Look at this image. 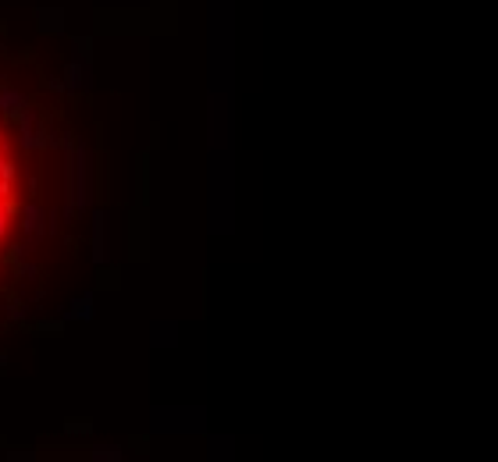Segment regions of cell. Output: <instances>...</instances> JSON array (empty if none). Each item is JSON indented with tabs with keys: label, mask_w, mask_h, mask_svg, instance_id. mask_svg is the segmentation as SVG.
Wrapping results in <instances>:
<instances>
[{
	"label": "cell",
	"mask_w": 498,
	"mask_h": 462,
	"mask_svg": "<svg viewBox=\"0 0 498 462\" xmlns=\"http://www.w3.org/2000/svg\"><path fill=\"white\" fill-rule=\"evenodd\" d=\"M61 150H65V210H61V220H75L79 213L93 210L96 153L86 143H75L72 136H61Z\"/></svg>",
	"instance_id": "6da1fadb"
},
{
	"label": "cell",
	"mask_w": 498,
	"mask_h": 462,
	"mask_svg": "<svg viewBox=\"0 0 498 462\" xmlns=\"http://www.w3.org/2000/svg\"><path fill=\"white\" fill-rule=\"evenodd\" d=\"M89 256L96 267L110 263V217L103 206L89 210Z\"/></svg>",
	"instance_id": "7a4b0ae2"
},
{
	"label": "cell",
	"mask_w": 498,
	"mask_h": 462,
	"mask_svg": "<svg viewBox=\"0 0 498 462\" xmlns=\"http://www.w3.org/2000/svg\"><path fill=\"white\" fill-rule=\"evenodd\" d=\"M15 125H18V143H22V150H29V153L46 150V146H43L46 128H39V110H36V107H25V110L18 114Z\"/></svg>",
	"instance_id": "3957f363"
},
{
	"label": "cell",
	"mask_w": 498,
	"mask_h": 462,
	"mask_svg": "<svg viewBox=\"0 0 498 462\" xmlns=\"http://www.w3.org/2000/svg\"><path fill=\"white\" fill-rule=\"evenodd\" d=\"M22 231H25L29 253L46 239V210H43L39 203H25V210H22Z\"/></svg>",
	"instance_id": "277c9868"
},
{
	"label": "cell",
	"mask_w": 498,
	"mask_h": 462,
	"mask_svg": "<svg viewBox=\"0 0 498 462\" xmlns=\"http://www.w3.org/2000/svg\"><path fill=\"white\" fill-rule=\"evenodd\" d=\"M93 86V61H79L72 57L68 68H65V89L68 93H86Z\"/></svg>",
	"instance_id": "5b68a950"
},
{
	"label": "cell",
	"mask_w": 498,
	"mask_h": 462,
	"mask_svg": "<svg viewBox=\"0 0 498 462\" xmlns=\"http://www.w3.org/2000/svg\"><path fill=\"white\" fill-rule=\"evenodd\" d=\"M29 107V96L22 93V89H15V86H0V114H4L8 121H18V114Z\"/></svg>",
	"instance_id": "8992f818"
},
{
	"label": "cell",
	"mask_w": 498,
	"mask_h": 462,
	"mask_svg": "<svg viewBox=\"0 0 498 462\" xmlns=\"http://www.w3.org/2000/svg\"><path fill=\"white\" fill-rule=\"evenodd\" d=\"M32 18H36V29H39L43 36L65 32V11H61V8H36Z\"/></svg>",
	"instance_id": "52a82bcc"
},
{
	"label": "cell",
	"mask_w": 498,
	"mask_h": 462,
	"mask_svg": "<svg viewBox=\"0 0 498 462\" xmlns=\"http://www.w3.org/2000/svg\"><path fill=\"white\" fill-rule=\"evenodd\" d=\"M178 341V324L175 320H153L150 324V345H175Z\"/></svg>",
	"instance_id": "ba28073f"
},
{
	"label": "cell",
	"mask_w": 498,
	"mask_h": 462,
	"mask_svg": "<svg viewBox=\"0 0 498 462\" xmlns=\"http://www.w3.org/2000/svg\"><path fill=\"white\" fill-rule=\"evenodd\" d=\"M93 317H96V299H93V292H86V296H79V299L68 303L65 320H93Z\"/></svg>",
	"instance_id": "9c48e42d"
},
{
	"label": "cell",
	"mask_w": 498,
	"mask_h": 462,
	"mask_svg": "<svg viewBox=\"0 0 498 462\" xmlns=\"http://www.w3.org/2000/svg\"><path fill=\"white\" fill-rule=\"evenodd\" d=\"M89 458L93 462H118L122 458V448L118 444H93L89 448Z\"/></svg>",
	"instance_id": "30bf717a"
},
{
	"label": "cell",
	"mask_w": 498,
	"mask_h": 462,
	"mask_svg": "<svg viewBox=\"0 0 498 462\" xmlns=\"http://www.w3.org/2000/svg\"><path fill=\"white\" fill-rule=\"evenodd\" d=\"M72 57H79V61H93V39L89 36H75L72 39Z\"/></svg>",
	"instance_id": "8fae6325"
},
{
	"label": "cell",
	"mask_w": 498,
	"mask_h": 462,
	"mask_svg": "<svg viewBox=\"0 0 498 462\" xmlns=\"http://www.w3.org/2000/svg\"><path fill=\"white\" fill-rule=\"evenodd\" d=\"M15 210H18V206H15L11 199H0V242H4V235H8V220L15 217Z\"/></svg>",
	"instance_id": "7c38bea8"
},
{
	"label": "cell",
	"mask_w": 498,
	"mask_h": 462,
	"mask_svg": "<svg viewBox=\"0 0 498 462\" xmlns=\"http://www.w3.org/2000/svg\"><path fill=\"white\" fill-rule=\"evenodd\" d=\"M4 313H8V320H15V324H22V320H25V303H22V299H8V306H4Z\"/></svg>",
	"instance_id": "4fadbf2b"
},
{
	"label": "cell",
	"mask_w": 498,
	"mask_h": 462,
	"mask_svg": "<svg viewBox=\"0 0 498 462\" xmlns=\"http://www.w3.org/2000/svg\"><path fill=\"white\" fill-rule=\"evenodd\" d=\"M210 444H214L210 455H232V437H217V441H210Z\"/></svg>",
	"instance_id": "5bb4252c"
},
{
	"label": "cell",
	"mask_w": 498,
	"mask_h": 462,
	"mask_svg": "<svg viewBox=\"0 0 498 462\" xmlns=\"http://www.w3.org/2000/svg\"><path fill=\"white\" fill-rule=\"evenodd\" d=\"M58 224H61V213L58 210H46V235H58Z\"/></svg>",
	"instance_id": "9a60e30c"
},
{
	"label": "cell",
	"mask_w": 498,
	"mask_h": 462,
	"mask_svg": "<svg viewBox=\"0 0 498 462\" xmlns=\"http://www.w3.org/2000/svg\"><path fill=\"white\" fill-rule=\"evenodd\" d=\"M32 458H39V451H8V462H32Z\"/></svg>",
	"instance_id": "2e32d148"
},
{
	"label": "cell",
	"mask_w": 498,
	"mask_h": 462,
	"mask_svg": "<svg viewBox=\"0 0 498 462\" xmlns=\"http://www.w3.org/2000/svg\"><path fill=\"white\" fill-rule=\"evenodd\" d=\"M18 274H22V277H29V281H36V277H39V267H36V263H22V260H18Z\"/></svg>",
	"instance_id": "e0dca14e"
},
{
	"label": "cell",
	"mask_w": 498,
	"mask_h": 462,
	"mask_svg": "<svg viewBox=\"0 0 498 462\" xmlns=\"http://www.w3.org/2000/svg\"><path fill=\"white\" fill-rule=\"evenodd\" d=\"M0 178H4V182H15V178H18V167H15L11 160H4V167H0Z\"/></svg>",
	"instance_id": "ac0fdd59"
},
{
	"label": "cell",
	"mask_w": 498,
	"mask_h": 462,
	"mask_svg": "<svg viewBox=\"0 0 498 462\" xmlns=\"http://www.w3.org/2000/svg\"><path fill=\"white\" fill-rule=\"evenodd\" d=\"M93 430V423L86 420V423H65V434H89Z\"/></svg>",
	"instance_id": "d6986e66"
},
{
	"label": "cell",
	"mask_w": 498,
	"mask_h": 462,
	"mask_svg": "<svg viewBox=\"0 0 498 462\" xmlns=\"http://www.w3.org/2000/svg\"><path fill=\"white\" fill-rule=\"evenodd\" d=\"M15 196V182H4L0 178V199H11Z\"/></svg>",
	"instance_id": "ffe728a7"
},
{
	"label": "cell",
	"mask_w": 498,
	"mask_h": 462,
	"mask_svg": "<svg viewBox=\"0 0 498 462\" xmlns=\"http://www.w3.org/2000/svg\"><path fill=\"white\" fill-rule=\"evenodd\" d=\"M25 253H29V246H25V242L11 246V260H15V263H18V260H25Z\"/></svg>",
	"instance_id": "44dd1931"
},
{
	"label": "cell",
	"mask_w": 498,
	"mask_h": 462,
	"mask_svg": "<svg viewBox=\"0 0 498 462\" xmlns=\"http://www.w3.org/2000/svg\"><path fill=\"white\" fill-rule=\"evenodd\" d=\"M46 89L50 93H65V79H46Z\"/></svg>",
	"instance_id": "7402d4cb"
},
{
	"label": "cell",
	"mask_w": 498,
	"mask_h": 462,
	"mask_svg": "<svg viewBox=\"0 0 498 462\" xmlns=\"http://www.w3.org/2000/svg\"><path fill=\"white\" fill-rule=\"evenodd\" d=\"M29 196H39V178H36V175L29 178Z\"/></svg>",
	"instance_id": "603a6c76"
},
{
	"label": "cell",
	"mask_w": 498,
	"mask_h": 462,
	"mask_svg": "<svg viewBox=\"0 0 498 462\" xmlns=\"http://www.w3.org/2000/svg\"><path fill=\"white\" fill-rule=\"evenodd\" d=\"M8 50V43H4V36H0V53H4Z\"/></svg>",
	"instance_id": "cb8c5ba5"
},
{
	"label": "cell",
	"mask_w": 498,
	"mask_h": 462,
	"mask_svg": "<svg viewBox=\"0 0 498 462\" xmlns=\"http://www.w3.org/2000/svg\"><path fill=\"white\" fill-rule=\"evenodd\" d=\"M0 146H4V136H0Z\"/></svg>",
	"instance_id": "d4e9b609"
},
{
	"label": "cell",
	"mask_w": 498,
	"mask_h": 462,
	"mask_svg": "<svg viewBox=\"0 0 498 462\" xmlns=\"http://www.w3.org/2000/svg\"><path fill=\"white\" fill-rule=\"evenodd\" d=\"M0 86H4V82H0Z\"/></svg>",
	"instance_id": "484cf974"
}]
</instances>
